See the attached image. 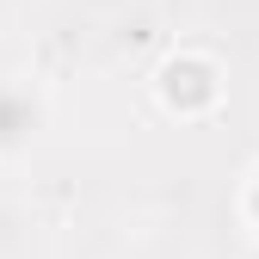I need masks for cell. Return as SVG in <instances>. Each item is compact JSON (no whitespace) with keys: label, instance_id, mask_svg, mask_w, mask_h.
Wrapping results in <instances>:
<instances>
[{"label":"cell","instance_id":"3","mask_svg":"<svg viewBox=\"0 0 259 259\" xmlns=\"http://www.w3.org/2000/svg\"><path fill=\"white\" fill-rule=\"evenodd\" d=\"M241 216H247V222H253V229H259V173L247 179V198H241Z\"/></svg>","mask_w":259,"mask_h":259},{"label":"cell","instance_id":"1","mask_svg":"<svg viewBox=\"0 0 259 259\" xmlns=\"http://www.w3.org/2000/svg\"><path fill=\"white\" fill-rule=\"evenodd\" d=\"M44 123H50L44 93L31 80H19V74H0V160L31 154L37 136H44Z\"/></svg>","mask_w":259,"mask_h":259},{"label":"cell","instance_id":"4","mask_svg":"<svg viewBox=\"0 0 259 259\" xmlns=\"http://www.w3.org/2000/svg\"><path fill=\"white\" fill-rule=\"evenodd\" d=\"M247 259H259V247H253V253H247Z\"/></svg>","mask_w":259,"mask_h":259},{"label":"cell","instance_id":"2","mask_svg":"<svg viewBox=\"0 0 259 259\" xmlns=\"http://www.w3.org/2000/svg\"><path fill=\"white\" fill-rule=\"evenodd\" d=\"M154 87H160V99H167V111L204 117V111L222 99V68H216L210 56H167Z\"/></svg>","mask_w":259,"mask_h":259}]
</instances>
